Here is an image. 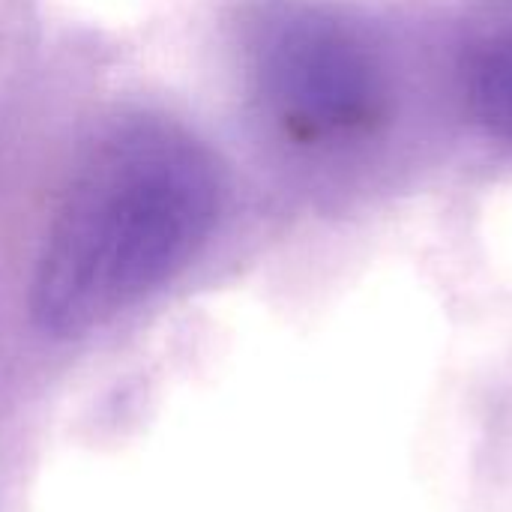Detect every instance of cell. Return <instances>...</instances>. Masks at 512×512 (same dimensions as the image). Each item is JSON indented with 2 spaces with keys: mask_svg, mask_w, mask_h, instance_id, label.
I'll list each match as a JSON object with an SVG mask.
<instances>
[{
  "mask_svg": "<svg viewBox=\"0 0 512 512\" xmlns=\"http://www.w3.org/2000/svg\"><path fill=\"white\" fill-rule=\"evenodd\" d=\"M222 174L210 147L165 117H126L81 156L33 273V315L87 333L168 282L210 237Z\"/></svg>",
  "mask_w": 512,
  "mask_h": 512,
  "instance_id": "cell-1",
  "label": "cell"
},
{
  "mask_svg": "<svg viewBox=\"0 0 512 512\" xmlns=\"http://www.w3.org/2000/svg\"><path fill=\"white\" fill-rule=\"evenodd\" d=\"M243 69L267 132L300 153H330L369 135L387 108V69L348 15L273 0L243 24Z\"/></svg>",
  "mask_w": 512,
  "mask_h": 512,
  "instance_id": "cell-2",
  "label": "cell"
},
{
  "mask_svg": "<svg viewBox=\"0 0 512 512\" xmlns=\"http://www.w3.org/2000/svg\"><path fill=\"white\" fill-rule=\"evenodd\" d=\"M459 78L474 123L492 138L512 144V27L486 33L468 45Z\"/></svg>",
  "mask_w": 512,
  "mask_h": 512,
  "instance_id": "cell-3",
  "label": "cell"
}]
</instances>
